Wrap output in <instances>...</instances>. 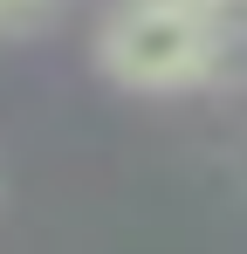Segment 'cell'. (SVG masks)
Masks as SVG:
<instances>
[{
    "instance_id": "cell-1",
    "label": "cell",
    "mask_w": 247,
    "mask_h": 254,
    "mask_svg": "<svg viewBox=\"0 0 247 254\" xmlns=\"http://www.w3.org/2000/svg\"><path fill=\"white\" fill-rule=\"evenodd\" d=\"M96 62L144 96L247 83V0H124L96 35Z\"/></svg>"
},
{
    "instance_id": "cell-2",
    "label": "cell",
    "mask_w": 247,
    "mask_h": 254,
    "mask_svg": "<svg viewBox=\"0 0 247 254\" xmlns=\"http://www.w3.org/2000/svg\"><path fill=\"white\" fill-rule=\"evenodd\" d=\"M55 14V0H0V35H35Z\"/></svg>"
}]
</instances>
